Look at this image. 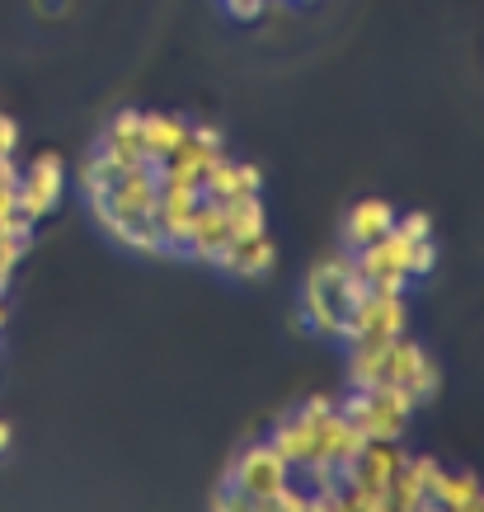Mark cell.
Masks as SVG:
<instances>
[{
  "label": "cell",
  "instance_id": "obj_1",
  "mask_svg": "<svg viewBox=\"0 0 484 512\" xmlns=\"http://www.w3.org/2000/svg\"><path fill=\"white\" fill-rule=\"evenodd\" d=\"M156 193H160L156 165H137V170L118 174L99 198H90V212L123 249H132V254H165L156 221H151L156 217Z\"/></svg>",
  "mask_w": 484,
  "mask_h": 512
},
{
  "label": "cell",
  "instance_id": "obj_2",
  "mask_svg": "<svg viewBox=\"0 0 484 512\" xmlns=\"http://www.w3.org/2000/svg\"><path fill=\"white\" fill-rule=\"evenodd\" d=\"M367 292L353 273V254H325L301 282V325L320 339H344L348 311Z\"/></svg>",
  "mask_w": 484,
  "mask_h": 512
},
{
  "label": "cell",
  "instance_id": "obj_3",
  "mask_svg": "<svg viewBox=\"0 0 484 512\" xmlns=\"http://www.w3.org/2000/svg\"><path fill=\"white\" fill-rule=\"evenodd\" d=\"M339 414H344L362 437H381V442H405L409 423L419 414V404L409 400L400 386H353L339 400Z\"/></svg>",
  "mask_w": 484,
  "mask_h": 512
},
{
  "label": "cell",
  "instance_id": "obj_4",
  "mask_svg": "<svg viewBox=\"0 0 484 512\" xmlns=\"http://www.w3.org/2000/svg\"><path fill=\"white\" fill-rule=\"evenodd\" d=\"M287 480H292V466H287L268 442H250V447L231 461V470H226V484L240 494L245 512H268L273 508V494H278Z\"/></svg>",
  "mask_w": 484,
  "mask_h": 512
},
{
  "label": "cell",
  "instance_id": "obj_5",
  "mask_svg": "<svg viewBox=\"0 0 484 512\" xmlns=\"http://www.w3.org/2000/svg\"><path fill=\"white\" fill-rule=\"evenodd\" d=\"M423 240H428V235H423ZM409 254H414V240L391 226L376 245H367V249L353 254V273H358V282L367 287V292L405 296V287H409Z\"/></svg>",
  "mask_w": 484,
  "mask_h": 512
},
{
  "label": "cell",
  "instance_id": "obj_6",
  "mask_svg": "<svg viewBox=\"0 0 484 512\" xmlns=\"http://www.w3.org/2000/svg\"><path fill=\"white\" fill-rule=\"evenodd\" d=\"M376 386H400L409 400L423 409V404L438 395L442 372L419 343L409 339V334H400V339H391L386 348H381V381H376Z\"/></svg>",
  "mask_w": 484,
  "mask_h": 512
},
{
  "label": "cell",
  "instance_id": "obj_7",
  "mask_svg": "<svg viewBox=\"0 0 484 512\" xmlns=\"http://www.w3.org/2000/svg\"><path fill=\"white\" fill-rule=\"evenodd\" d=\"M221 156H226V132L217 123H188V137L174 146V156L165 165H156V179L179 188H203L207 170Z\"/></svg>",
  "mask_w": 484,
  "mask_h": 512
},
{
  "label": "cell",
  "instance_id": "obj_8",
  "mask_svg": "<svg viewBox=\"0 0 484 512\" xmlns=\"http://www.w3.org/2000/svg\"><path fill=\"white\" fill-rule=\"evenodd\" d=\"M409 329V306L405 296H386V292H362L348 311L344 343H391Z\"/></svg>",
  "mask_w": 484,
  "mask_h": 512
},
{
  "label": "cell",
  "instance_id": "obj_9",
  "mask_svg": "<svg viewBox=\"0 0 484 512\" xmlns=\"http://www.w3.org/2000/svg\"><path fill=\"white\" fill-rule=\"evenodd\" d=\"M62 193H66V165H62V156H33L29 160V170H19V184H15V202H19V217L24 221H38L62 202Z\"/></svg>",
  "mask_w": 484,
  "mask_h": 512
},
{
  "label": "cell",
  "instance_id": "obj_10",
  "mask_svg": "<svg viewBox=\"0 0 484 512\" xmlns=\"http://www.w3.org/2000/svg\"><path fill=\"white\" fill-rule=\"evenodd\" d=\"M405 456H409V451L400 447V442H381V437H367V442L353 451V461H348L339 475H344L348 489H362V494L386 498L391 480L400 475V466H405Z\"/></svg>",
  "mask_w": 484,
  "mask_h": 512
},
{
  "label": "cell",
  "instance_id": "obj_11",
  "mask_svg": "<svg viewBox=\"0 0 484 512\" xmlns=\"http://www.w3.org/2000/svg\"><path fill=\"white\" fill-rule=\"evenodd\" d=\"M226 245H231L226 207H221V202L198 198V212H193V221H188L179 254H188V259H198V264H212V268H217V259H221V249H226Z\"/></svg>",
  "mask_w": 484,
  "mask_h": 512
},
{
  "label": "cell",
  "instance_id": "obj_12",
  "mask_svg": "<svg viewBox=\"0 0 484 512\" xmlns=\"http://www.w3.org/2000/svg\"><path fill=\"white\" fill-rule=\"evenodd\" d=\"M207 202H221V207H231L240 198H254V193H264V170L254 165V160H231L221 156L212 170H207L203 188H198Z\"/></svg>",
  "mask_w": 484,
  "mask_h": 512
},
{
  "label": "cell",
  "instance_id": "obj_13",
  "mask_svg": "<svg viewBox=\"0 0 484 512\" xmlns=\"http://www.w3.org/2000/svg\"><path fill=\"white\" fill-rule=\"evenodd\" d=\"M198 188H179V184H160L156 193V235L160 245H165V254H179V245H184V231L188 221H193V212H198Z\"/></svg>",
  "mask_w": 484,
  "mask_h": 512
},
{
  "label": "cell",
  "instance_id": "obj_14",
  "mask_svg": "<svg viewBox=\"0 0 484 512\" xmlns=\"http://www.w3.org/2000/svg\"><path fill=\"white\" fill-rule=\"evenodd\" d=\"M273 264H278V249H273L268 231L245 235V240H231V245L221 249V259H217V268L226 273V278H245V282L268 278Z\"/></svg>",
  "mask_w": 484,
  "mask_h": 512
},
{
  "label": "cell",
  "instance_id": "obj_15",
  "mask_svg": "<svg viewBox=\"0 0 484 512\" xmlns=\"http://www.w3.org/2000/svg\"><path fill=\"white\" fill-rule=\"evenodd\" d=\"M268 447L278 451L282 461L292 466V475H297V470H306L315 461V423L306 419L301 409L282 414V419L273 423V433H268Z\"/></svg>",
  "mask_w": 484,
  "mask_h": 512
},
{
  "label": "cell",
  "instance_id": "obj_16",
  "mask_svg": "<svg viewBox=\"0 0 484 512\" xmlns=\"http://www.w3.org/2000/svg\"><path fill=\"white\" fill-rule=\"evenodd\" d=\"M395 226V207L386 198H362L348 207V221H344V245L358 254V249L376 245L381 235Z\"/></svg>",
  "mask_w": 484,
  "mask_h": 512
},
{
  "label": "cell",
  "instance_id": "obj_17",
  "mask_svg": "<svg viewBox=\"0 0 484 512\" xmlns=\"http://www.w3.org/2000/svg\"><path fill=\"white\" fill-rule=\"evenodd\" d=\"M99 151L109 160H118L123 170H137L146 165V146H141V113L137 109H123L104 127V137H99Z\"/></svg>",
  "mask_w": 484,
  "mask_h": 512
},
{
  "label": "cell",
  "instance_id": "obj_18",
  "mask_svg": "<svg viewBox=\"0 0 484 512\" xmlns=\"http://www.w3.org/2000/svg\"><path fill=\"white\" fill-rule=\"evenodd\" d=\"M188 137V118L179 113H141V146H146V165H165L174 146Z\"/></svg>",
  "mask_w": 484,
  "mask_h": 512
},
{
  "label": "cell",
  "instance_id": "obj_19",
  "mask_svg": "<svg viewBox=\"0 0 484 512\" xmlns=\"http://www.w3.org/2000/svg\"><path fill=\"white\" fill-rule=\"evenodd\" d=\"M433 508L447 512H484V484L470 470H442L433 484Z\"/></svg>",
  "mask_w": 484,
  "mask_h": 512
},
{
  "label": "cell",
  "instance_id": "obj_20",
  "mask_svg": "<svg viewBox=\"0 0 484 512\" xmlns=\"http://www.w3.org/2000/svg\"><path fill=\"white\" fill-rule=\"evenodd\" d=\"M226 226H231V240H245V235H259L268 231V217H264V198H240L226 207Z\"/></svg>",
  "mask_w": 484,
  "mask_h": 512
},
{
  "label": "cell",
  "instance_id": "obj_21",
  "mask_svg": "<svg viewBox=\"0 0 484 512\" xmlns=\"http://www.w3.org/2000/svg\"><path fill=\"white\" fill-rule=\"evenodd\" d=\"M118 174H123V165H118V160H109L104 151H94V156L80 165V188H85V198H99V193H104Z\"/></svg>",
  "mask_w": 484,
  "mask_h": 512
},
{
  "label": "cell",
  "instance_id": "obj_22",
  "mask_svg": "<svg viewBox=\"0 0 484 512\" xmlns=\"http://www.w3.org/2000/svg\"><path fill=\"white\" fill-rule=\"evenodd\" d=\"M438 268V245H433V235L428 240H414V254H409V278H428Z\"/></svg>",
  "mask_w": 484,
  "mask_h": 512
},
{
  "label": "cell",
  "instance_id": "obj_23",
  "mask_svg": "<svg viewBox=\"0 0 484 512\" xmlns=\"http://www.w3.org/2000/svg\"><path fill=\"white\" fill-rule=\"evenodd\" d=\"M221 10L231 19H240V24H254V19H264L268 0H221Z\"/></svg>",
  "mask_w": 484,
  "mask_h": 512
},
{
  "label": "cell",
  "instance_id": "obj_24",
  "mask_svg": "<svg viewBox=\"0 0 484 512\" xmlns=\"http://www.w3.org/2000/svg\"><path fill=\"white\" fill-rule=\"evenodd\" d=\"M395 231L409 235V240H423V235H433V217H423V212H395Z\"/></svg>",
  "mask_w": 484,
  "mask_h": 512
},
{
  "label": "cell",
  "instance_id": "obj_25",
  "mask_svg": "<svg viewBox=\"0 0 484 512\" xmlns=\"http://www.w3.org/2000/svg\"><path fill=\"white\" fill-rule=\"evenodd\" d=\"M19 151V123L10 113H0V156H15Z\"/></svg>",
  "mask_w": 484,
  "mask_h": 512
},
{
  "label": "cell",
  "instance_id": "obj_26",
  "mask_svg": "<svg viewBox=\"0 0 484 512\" xmlns=\"http://www.w3.org/2000/svg\"><path fill=\"white\" fill-rule=\"evenodd\" d=\"M212 508H221V512H245V503H240V494H235L231 484H226V489H217V494H212Z\"/></svg>",
  "mask_w": 484,
  "mask_h": 512
},
{
  "label": "cell",
  "instance_id": "obj_27",
  "mask_svg": "<svg viewBox=\"0 0 484 512\" xmlns=\"http://www.w3.org/2000/svg\"><path fill=\"white\" fill-rule=\"evenodd\" d=\"M19 184V165L15 156H0V188H15Z\"/></svg>",
  "mask_w": 484,
  "mask_h": 512
},
{
  "label": "cell",
  "instance_id": "obj_28",
  "mask_svg": "<svg viewBox=\"0 0 484 512\" xmlns=\"http://www.w3.org/2000/svg\"><path fill=\"white\" fill-rule=\"evenodd\" d=\"M5 325H10V296L0 292V334H5Z\"/></svg>",
  "mask_w": 484,
  "mask_h": 512
},
{
  "label": "cell",
  "instance_id": "obj_29",
  "mask_svg": "<svg viewBox=\"0 0 484 512\" xmlns=\"http://www.w3.org/2000/svg\"><path fill=\"white\" fill-rule=\"evenodd\" d=\"M33 5H38V15H47V10H62L66 0H33Z\"/></svg>",
  "mask_w": 484,
  "mask_h": 512
},
{
  "label": "cell",
  "instance_id": "obj_30",
  "mask_svg": "<svg viewBox=\"0 0 484 512\" xmlns=\"http://www.w3.org/2000/svg\"><path fill=\"white\" fill-rule=\"evenodd\" d=\"M5 451H10V423L0 419V456H5Z\"/></svg>",
  "mask_w": 484,
  "mask_h": 512
}]
</instances>
